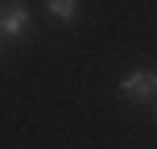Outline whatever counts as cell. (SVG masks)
<instances>
[{
  "mask_svg": "<svg viewBox=\"0 0 157 149\" xmlns=\"http://www.w3.org/2000/svg\"><path fill=\"white\" fill-rule=\"evenodd\" d=\"M120 95L132 100V104H149L153 100V75L149 71H128L120 79Z\"/></svg>",
  "mask_w": 157,
  "mask_h": 149,
  "instance_id": "obj_2",
  "label": "cell"
},
{
  "mask_svg": "<svg viewBox=\"0 0 157 149\" xmlns=\"http://www.w3.org/2000/svg\"><path fill=\"white\" fill-rule=\"evenodd\" d=\"M153 95H157V75H153Z\"/></svg>",
  "mask_w": 157,
  "mask_h": 149,
  "instance_id": "obj_4",
  "label": "cell"
},
{
  "mask_svg": "<svg viewBox=\"0 0 157 149\" xmlns=\"http://www.w3.org/2000/svg\"><path fill=\"white\" fill-rule=\"evenodd\" d=\"M153 112H157V104H153Z\"/></svg>",
  "mask_w": 157,
  "mask_h": 149,
  "instance_id": "obj_5",
  "label": "cell"
},
{
  "mask_svg": "<svg viewBox=\"0 0 157 149\" xmlns=\"http://www.w3.org/2000/svg\"><path fill=\"white\" fill-rule=\"evenodd\" d=\"M33 29V17L21 0H0V41H25Z\"/></svg>",
  "mask_w": 157,
  "mask_h": 149,
  "instance_id": "obj_1",
  "label": "cell"
},
{
  "mask_svg": "<svg viewBox=\"0 0 157 149\" xmlns=\"http://www.w3.org/2000/svg\"><path fill=\"white\" fill-rule=\"evenodd\" d=\"M46 13L62 25H75L78 21V0H46Z\"/></svg>",
  "mask_w": 157,
  "mask_h": 149,
  "instance_id": "obj_3",
  "label": "cell"
}]
</instances>
